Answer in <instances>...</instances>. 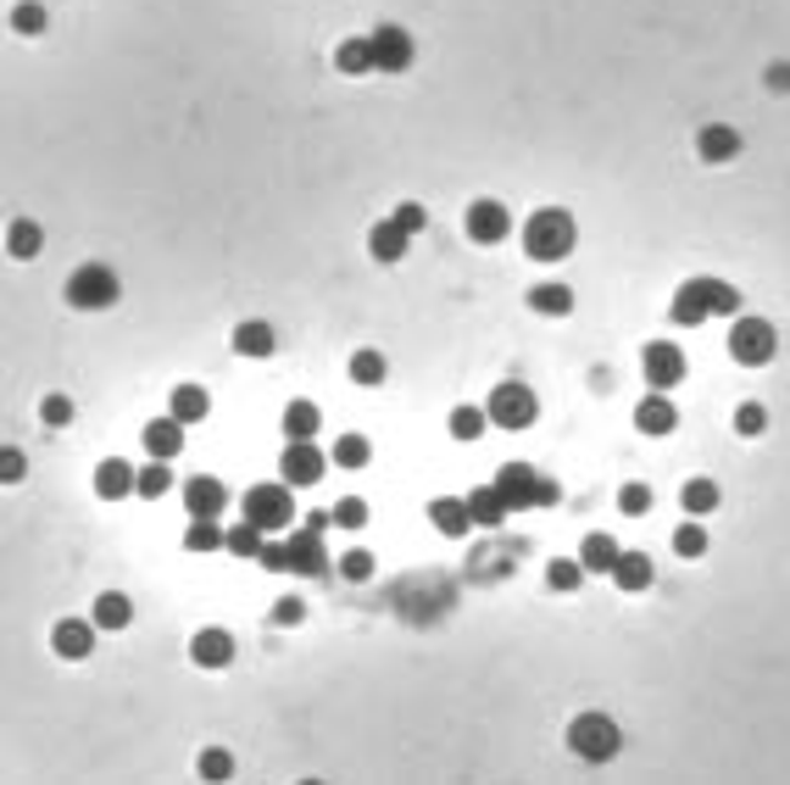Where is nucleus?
Here are the masks:
<instances>
[{
	"mask_svg": "<svg viewBox=\"0 0 790 785\" xmlns=\"http://www.w3.org/2000/svg\"><path fill=\"white\" fill-rule=\"evenodd\" d=\"M735 312H746L740 290L723 284V279H712V273L685 279V284L673 290V301H668V318H673L679 329H701L707 318H735Z\"/></svg>",
	"mask_w": 790,
	"mask_h": 785,
	"instance_id": "f257e3e1",
	"label": "nucleus"
},
{
	"mask_svg": "<svg viewBox=\"0 0 790 785\" xmlns=\"http://www.w3.org/2000/svg\"><path fill=\"white\" fill-rule=\"evenodd\" d=\"M574 245H579V223L568 207H535L524 218V256L529 262H568Z\"/></svg>",
	"mask_w": 790,
	"mask_h": 785,
	"instance_id": "f03ea898",
	"label": "nucleus"
},
{
	"mask_svg": "<svg viewBox=\"0 0 790 785\" xmlns=\"http://www.w3.org/2000/svg\"><path fill=\"white\" fill-rule=\"evenodd\" d=\"M496 491L507 496V507H513V513L557 507V502H563V485H557V480H546V474H540V469H529V463H502V469H496Z\"/></svg>",
	"mask_w": 790,
	"mask_h": 785,
	"instance_id": "7ed1b4c3",
	"label": "nucleus"
},
{
	"mask_svg": "<svg viewBox=\"0 0 790 785\" xmlns=\"http://www.w3.org/2000/svg\"><path fill=\"white\" fill-rule=\"evenodd\" d=\"M485 413H490V430H507V435H524L535 419H540V396L524 384V379H502L490 396H485Z\"/></svg>",
	"mask_w": 790,
	"mask_h": 785,
	"instance_id": "20e7f679",
	"label": "nucleus"
},
{
	"mask_svg": "<svg viewBox=\"0 0 790 785\" xmlns=\"http://www.w3.org/2000/svg\"><path fill=\"white\" fill-rule=\"evenodd\" d=\"M729 356L740 368H768L779 356V329L768 318H757V312H735L729 318Z\"/></svg>",
	"mask_w": 790,
	"mask_h": 785,
	"instance_id": "39448f33",
	"label": "nucleus"
},
{
	"mask_svg": "<svg viewBox=\"0 0 790 785\" xmlns=\"http://www.w3.org/2000/svg\"><path fill=\"white\" fill-rule=\"evenodd\" d=\"M240 519H251V524L267 530V535L290 530V524H295V485H284V480L251 485V491L240 496Z\"/></svg>",
	"mask_w": 790,
	"mask_h": 785,
	"instance_id": "423d86ee",
	"label": "nucleus"
},
{
	"mask_svg": "<svg viewBox=\"0 0 790 785\" xmlns=\"http://www.w3.org/2000/svg\"><path fill=\"white\" fill-rule=\"evenodd\" d=\"M118 295H123V279L107 262H84L68 279V306L73 312H107V306H118Z\"/></svg>",
	"mask_w": 790,
	"mask_h": 785,
	"instance_id": "0eeeda50",
	"label": "nucleus"
},
{
	"mask_svg": "<svg viewBox=\"0 0 790 785\" xmlns=\"http://www.w3.org/2000/svg\"><path fill=\"white\" fill-rule=\"evenodd\" d=\"M618 746H624V735H618V724L607 713H579L568 724V752L585 757V763H607V757H618Z\"/></svg>",
	"mask_w": 790,
	"mask_h": 785,
	"instance_id": "6e6552de",
	"label": "nucleus"
},
{
	"mask_svg": "<svg viewBox=\"0 0 790 785\" xmlns=\"http://www.w3.org/2000/svg\"><path fill=\"white\" fill-rule=\"evenodd\" d=\"M367 40H373V62H378V73H407V68L418 62V46H413V34H407L402 23H378Z\"/></svg>",
	"mask_w": 790,
	"mask_h": 785,
	"instance_id": "1a4fd4ad",
	"label": "nucleus"
},
{
	"mask_svg": "<svg viewBox=\"0 0 790 785\" xmlns=\"http://www.w3.org/2000/svg\"><path fill=\"white\" fill-rule=\"evenodd\" d=\"M640 373H646V384L651 390H673V384H685V351L673 345V340H651L646 351H640Z\"/></svg>",
	"mask_w": 790,
	"mask_h": 785,
	"instance_id": "9d476101",
	"label": "nucleus"
},
{
	"mask_svg": "<svg viewBox=\"0 0 790 785\" xmlns=\"http://www.w3.org/2000/svg\"><path fill=\"white\" fill-rule=\"evenodd\" d=\"M323 469H328V457H323L312 441H290V446L278 452V480L295 485V491H312V485L323 480Z\"/></svg>",
	"mask_w": 790,
	"mask_h": 785,
	"instance_id": "9b49d317",
	"label": "nucleus"
},
{
	"mask_svg": "<svg viewBox=\"0 0 790 785\" xmlns=\"http://www.w3.org/2000/svg\"><path fill=\"white\" fill-rule=\"evenodd\" d=\"M290 574H301V580H328V574H334V557H328V546H323V530L301 524V535H290Z\"/></svg>",
	"mask_w": 790,
	"mask_h": 785,
	"instance_id": "f8f14e48",
	"label": "nucleus"
},
{
	"mask_svg": "<svg viewBox=\"0 0 790 785\" xmlns=\"http://www.w3.org/2000/svg\"><path fill=\"white\" fill-rule=\"evenodd\" d=\"M463 229H468V240L474 245H502L507 234H513V212L502 207V201H474L468 212H463Z\"/></svg>",
	"mask_w": 790,
	"mask_h": 785,
	"instance_id": "ddd939ff",
	"label": "nucleus"
},
{
	"mask_svg": "<svg viewBox=\"0 0 790 785\" xmlns=\"http://www.w3.org/2000/svg\"><path fill=\"white\" fill-rule=\"evenodd\" d=\"M179 502H184L190 519H217V513L229 507V485H223L217 474H195V480L179 485Z\"/></svg>",
	"mask_w": 790,
	"mask_h": 785,
	"instance_id": "4468645a",
	"label": "nucleus"
},
{
	"mask_svg": "<svg viewBox=\"0 0 790 785\" xmlns=\"http://www.w3.org/2000/svg\"><path fill=\"white\" fill-rule=\"evenodd\" d=\"M95 635H101L95 618H57V624H51V652L68 657V663H84V657L95 652Z\"/></svg>",
	"mask_w": 790,
	"mask_h": 785,
	"instance_id": "2eb2a0df",
	"label": "nucleus"
},
{
	"mask_svg": "<svg viewBox=\"0 0 790 785\" xmlns=\"http://www.w3.org/2000/svg\"><path fill=\"white\" fill-rule=\"evenodd\" d=\"M407 251H413V234L395 223V218H378V223L367 229V256H373L378 268H402Z\"/></svg>",
	"mask_w": 790,
	"mask_h": 785,
	"instance_id": "dca6fc26",
	"label": "nucleus"
},
{
	"mask_svg": "<svg viewBox=\"0 0 790 785\" xmlns=\"http://www.w3.org/2000/svg\"><path fill=\"white\" fill-rule=\"evenodd\" d=\"M190 663H195V668H206V674L229 668V663H234V635H229V630H217V624L195 630V635H190Z\"/></svg>",
	"mask_w": 790,
	"mask_h": 785,
	"instance_id": "f3484780",
	"label": "nucleus"
},
{
	"mask_svg": "<svg viewBox=\"0 0 790 785\" xmlns=\"http://www.w3.org/2000/svg\"><path fill=\"white\" fill-rule=\"evenodd\" d=\"M740 151H746L740 129H729V123H701V134H696V157H701V162L723 168V162H735Z\"/></svg>",
	"mask_w": 790,
	"mask_h": 785,
	"instance_id": "a211bd4d",
	"label": "nucleus"
},
{
	"mask_svg": "<svg viewBox=\"0 0 790 785\" xmlns=\"http://www.w3.org/2000/svg\"><path fill=\"white\" fill-rule=\"evenodd\" d=\"M229 345H234V356H245V362H267V356L278 351V334H273V323H262V318H245V323H234Z\"/></svg>",
	"mask_w": 790,
	"mask_h": 785,
	"instance_id": "6ab92c4d",
	"label": "nucleus"
},
{
	"mask_svg": "<svg viewBox=\"0 0 790 785\" xmlns=\"http://www.w3.org/2000/svg\"><path fill=\"white\" fill-rule=\"evenodd\" d=\"M184 430H190V424H179L173 413L151 419V424L140 430V446H145V457H162V463H173V457L184 452Z\"/></svg>",
	"mask_w": 790,
	"mask_h": 785,
	"instance_id": "aec40b11",
	"label": "nucleus"
},
{
	"mask_svg": "<svg viewBox=\"0 0 790 785\" xmlns=\"http://www.w3.org/2000/svg\"><path fill=\"white\" fill-rule=\"evenodd\" d=\"M95 496L101 502H123V496H140V469L123 463V457H107L95 463Z\"/></svg>",
	"mask_w": 790,
	"mask_h": 785,
	"instance_id": "412c9836",
	"label": "nucleus"
},
{
	"mask_svg": "<svg viewBox=\"0 0 790 785\" xmlns=\"http://www.w3.org/2000/svg\"><path fill=\"white\" fill-rule=\"evenodd\" d=\"M635 430H640V435H651V441H662V435H673V430H679V407L668 402V390H651V396L635 407Z\"/></svg>",
	"mask_w": 790,
	"mask_h": 785,
	"instance_id": "4be33fe9",
	"label": "nucleus"
},
{
	"mask_svg": "<svg viewBox=\"0 0 790 785\" xmlns=\"http://www.w3.org/2000/svg\"><path fill=\"white\" fill-rule=\"evenodd\" d=\"M429 524H435L446 541H463V535H474V513H468V496H435V502H429Z\"/></svg>",
	"mask_w": 790,
	"mask_h": 785,
	"instance_id": "5701e85b",
	"label": "nucleus"
},
{
	"mask_svg": "<svg viewBox=\"0 0 790 785\" xmlns=\"http://www.w3.org/2000/svg\"><path fill=\"white\" fill-rule=\"evenodd\" d=\"M168 413H173L179 424H206V419H212V396H206L195 379H184V384L168 390Z\"/></svg>",
	"mask_w": 790,
	"mask_h": 785,
	"instance_id": "b1692460",
	"label": "nucleus"
},
{
	"mask_svg": "<svg viewBox=\"0 0 790 785\" xmlns=\"http://www.w3.org/2000/svg\"><path fill=\"white\" fill-rule=\"evenodd\" d=\"M278 430H284V441H317V430H323V407H317V402H306V396H295V402H284Z\"/></svg>",
	"mask_w": 790,
	"mask_h": 785,
	"instance_id": "393cba45",
	"label": "nucleus"
},
{
	"mask_svg": "<svg viewBox=\"0 0 790 785\" xmlns=\"http://www.w3.org/2000/svg\"><path fill=\"white\" fill-rule=\"evenodd\" d=\"M468 513H474V530H502V524L513 519V507H507V496L496 491V480L479 485V491H468Z\"/></svg>",
	"mask_w": 790,
	"mask_h": 785,
	"instance_id": "a878e982",
	"label": "nucleus"
},
{
	"mask_svg": "<svg viewBox=\"0 0 790 785\" xmlns=\"http://www.w3.org/2000/svg\"><path fill=\"white\" fill-rule=\"evenodd\" d=\"M334 68H340L345 79H367V73H378V62H373V40H367V34L340 40V46H334Z\"/></svg>",
	"mask_w": 790,
	"mask_h": 785,
	"instance_id": "bb28decb",
	"label": "nucleus"
},
{
	"mask_svg": "<svg viewBox=\"0 0 790 785\" xmlns=\"http://www.w3.org/2000/svg\"><path fill=\"white\" fill-rule=\"evenodd\" d=\"M529 312H540V318H568V312H574V290H568L563 279H540V284H529Z\"/></svg>",
	"mask_w": 790,
	"mask_h": 785,
	"instance_id": "cd10ccee",
	"label": "nucleus"
},
{
	"mask_svg": "<svg viewBox=\"0 0 790 785\" xmlns=\"http://www.w3.org/2000/svg\"><path fill=\"white\" fill-rule=\"evenodd\" d=\"M651 580H657V568H651V557H646V552H618V563H612V585H618V591L640 596Z\"/></svg>",
	"mask_w": 790,
	"mask_h": 785,
	"instance_id": "c85d7f7f",
	"label": "nucleus"
},
{
	"mask_svg": "<svg viewBox=\"0 0 790 785\" xmlns=\"http://www.w3.org/2000/svg\"><path fill=\"white\" fill-rule=\"evenodd\" d=\"M345 373H351V384H362V390H378V384L389 379V356H384V351H373V345H362V351H351Z\"/></svg>",
	"mask_w": 790,
	"mask_h": 785,
	"instance_id": "c756f323",
	"label": "nucleus"
},
{
	"mask_svg": "<svg viewBox=\"0 0 790 785\" xmlns=\"http://www.w3.org/2000/svg\"><path fill=\"white\" fill-rule=\"evenodd\" d=\"M618 552H624V546H618L607 530H590V535L579 541V563H585V574H612Z\"/></svg>",
	"mask_w": 790,
	"mask_h": 785,
	"instance_id": "7c9ffc66",
	"label": "nucleus"
},
{
	"mask_svg": "<svg viewBox=\"0 0 790 785\" xmlns=\"http://www.w3.org/2000/svg\"><path fill=\"white\" fill-rule=\"evenodd\" d=\"M485 430H490V413H485V407H474V402H463V407H452V413H446V435H452V441H463V446H474Z\"/></svg>",
	"mask_w": 790,
	"mask_h": 785,
	"instance_id": "2f4dec72",
	"label": "nucleus"
},
{
	"mask_svg": "<svg viewBox=\"0 0 790 785\" xmlns=\"http://www.w3.org/2000/svg\"><path fill=\"white\" fill-rule=\"evenodd\" d=\"M7 251H12L18 262L40 256V251H45V229H40L34 218H12V223H7Z\"/></svg>",
	"mask_w": 790,
	"mask_h": 785,
	"instance_id": "473e14b6",
	"label": "nucleus"
},
{
	"mask_svg": "<svg viewBox=\"0 0 790 785\" xmlns=\"http://www.w3.org/2000/svg\"><path fill=\"white\" fill-rule=\"evenodd\" d=\"M718 502H723L718 480H701V474H696V480H685V485H679V507H685L690 519H707Z\"/></svg>",
	"mask_w": 790,
	"mask_h": 785,
	"instance_id": "72a5a7b5",
	"label": "nucleus"
},
{
	"mask_svg": "<svg viewBox=\"0 0 790 785\" xmlns=\"http://www.w3.org/2000/svg\"><path fill=\"white\" fill-rule=\"evenodd\" d=\"M90 618H95L101 630H129V624H134V602H129L123 591H101L95 607H90Z\"/></svg>",
	"mask_w": 790,
	"mask_h": 785,
	"instance_id": "f704fd0d",
	"label": "nucleus"
},
{
	"mask_svg": "<svg viewBox=\"0 0 790 785\" xmlns=\"http://www.w3.org/2000/svg\"><path fill=\"white\" fill-rule=\"evenodd\" d=\"M328 463H334V469H351V474H356V469H367V463H373V441H367V435H356V430H345V435L334 441Z\"/></svg>",
	"mask_w": 790,
	"mask_h": 785,
	"instance_id": "c9c22d12",
	"label": "nucleus"
},
{
	"mask_svg": "<svg viewBox=\"0 0 790 785\" xmlns=\"http://www.w3.org/2000/svg\"><path fill=\"white\" fill-rule=\"evenodd\" d=\"M184 552H229V530H223L217 519H190Z\"/></svg>",
	"mask_w": 790,
	"mask_h": 785,
	"instance_id": "e433bc0d",
	"label": "nucleus"
},
{
	"mask_svg": "<svg viewBox=\"0 0 790 785\" xmlns=\"http://www.w3.org/2000/svg\"><path fill=\"white\" fill-rule=\"evenodd\" d=\"M45 23H51L45 0H18V7H12V34H23V40H40V34H45Z\"/></svg>",
	"mask_w": 790,
	"mask_h": 785,
	"instance_id": "4c0bfd02",
	"label": "nucleus"
},
{
	"mask_svg": "<svg viewBox=\"0 0 790 785\" xmlns=\"http://www.w3.org/2000/svg\"><path fill=\"white\" fill-rule=\"evenodd\" d=\"M168 491H179V480H173V463L151 457V463L140 469V496H145V502H162Z\"/></svg>",
	"mask_w": 790,
	"mask_h": 785,
	"instance_id": "58836bf2",
	"label": "nucleus"
},
{
	"mask_svg": "<svg viewBox=\"0 0 790 785\" xmlns=\"http://www.w3.org/2000/svg\"><path fill=\"white\" fill-rule=\"evenodd\" d=\"M673 557H685V563H696V557H707V524L701 519H685L679 530H673Z\"/></svg>",
	"mask_w": 790,
	"mask_h": 785,
	"instance_id": "ea45409f",
	"label": "nucleus"
},
{
	"mask_svg": "<svg viewBox=\"0 0 790 785\" xmlns=\"http://www.w3.org/2000/svg\"><path fill=\"white\" fill-rule=\"evenodd\" d=\"M373 568H378V563H373V552H367V546H351V552H340V557H334V574H340L345 585H367V580H373Z\"/></svg>",
	"mask_w": 790,
	"mask_h": 785,
	"instance_id": "a19ab883",
	"label": "nucleus"
},
{
	"mask_svg": "<svg viewBox=\"0 0 790 785\" xmlns=\"http://www.w3.org/2000/svg\"><path fill=\"white\" fill-rule=\"evenodd\" d=\"M546 585L574 596V591L585 585V563H579V557H551V563H546Z\"/></svg>",
	"mask_w": 790,
	"mask_h": 785,
	"instance_id": "79ce46f5",
	"label": "nucleus"
},
{
	"mask_svg": "<svg viewBox=\"0 0 790 785\" xmlns=\"http://www.w3.org/2000/svg\"><path fill=\"white\" fill-rule=\"evenodd\" d=\"M262 546H267V530H256L251 519H240V524L229 530V552H234V557H262Z\"/></svg>",
	"mask_w": 790,
	"mask_h": 785,
	"instance_id": "37998d69",
	"label": "nucleus"
},
{
	"mask_svg": "<svg viewBox=\"0 0 790 785\" xmlns=\"http://www.w3.org/2000/svg\"><path fill=\"white\" fill-rule=\"evenodd\" d=\"M651 502H657V496H651V485H640V480H629V485L618 491V513H624V519H646Z\"/></svg>",
	"mask_w": 790,
	"mask_h": 785,
	"instance_id": "c03bdc74",
	"label": "nucleus"
},
{
	"mask_svg": "<svg viewBox=\"0 0 790 785\" xmlns=\"http://www.w3.org/2000/svg\"><path fill=\"white\" fill-rule=\"evenodd\" d=\"M40 419H45V430H68V424H73V396L51 390V396L40 402Z\"/></svg>",
	"mask_w": 790,
	"mask_h": 785,
	"instance_id": "a18cd8bd",
	"label": "nucleus"
},
{
	"mask_svg": "<svg viewBox=\"0 0 790 785\" xmlns=\"http://www.w3.org/2000/svg\"><path fill=\"white\" fill-rule=\"evenodd\" d=\"M762 430H768V407H762V402H740V407H735V435L751 441V435H762Z\"/></svg>",
	"mask_w": 790,
	"mask_h": 785,
	"instance_id": "49530a36",
	"label": "nucleus"
},
{
	"mask_svg": "<svg viewBox=\"0 0 790 785\" xmlns=\"http://www.w3.org/2000/svg\"><path fill=\"white\" fill-rule=\"evenodd\" d=\"M334 530H367V502L362 496H340L334 502Z\"/></svg>",
	"mask_w": 790,
	"mask_h": 785,
	"instance_id": "de8ad7c7",
	"label": "nucleus"
},
{
	"mask_svg": "<svg viewBox=\"0 0 790 785\" xmlns=\"http://www.w3.org/2000/svg\"><path fill=\"white\" fill-rule=\"evenodd\" d=\"M267 624H273V630H295V624H306V602H301V596H278V602H273V613H267Z\"/></svg>",
	"mask_w": 790,
	"mask_h": 785,
	"instance_id": "09e8293b",
	"label": "nucleus"
},
{
	"mask_svg": "<svg viewBox=\"0 0 790 785\" xmlns=\"http://www.w3.org/2000/svg\"><path fill=\"white\" fill-rule=\"evenodd\" d=\"M195 774H201V779H229V774H234V757H229L223 746H206V752L195 757Z\"/></svg>",
	"mask_w": 790,
	"mask_h": 785,
	"instance_id": "8fccbe9b",
	"label": "nucleus"
},
{
	"mask_svg": "<svg viewBox=\"0 0 790 785\" xmlns=\"http://www.w3.org/2000/svg\"><path fill=\"white\" fill-rule=\"evenodd\" d=\"M389 218H395V223H402V229H407L413 240H418V234L429 229V212H424V201H402V207H395Z\"/></svg>",
	"mask_w": 790,
	"mask_h": 785,
	"instance_id": "3c124183",
	"label": "nucleus"
},
{
	"mask_svg": "<svg viewBox=\"0 0 790 785\" xmlns=\"http://www.w3.org/2000/svg\"><path fill=\"white\" fill-rule=\"evenodd\" d=\"M256 563H262L267 574H290V541H267Z\"/></svg>",
	"mask_w": 790,
	"mask_h": 785,
	"instance_id": "603ef678",
	"label": "nucleus"
},
{
	"mask_svg": "<svg viewBox=\"0 0 790 785\" xmlns=\"http://www.w3.org/2000/svg\"><path fill=\"white\" fill-rule=\"evenodd\" d=\"M0 469H7V485L23 480V457H18V452H7V463H0Z\"/></svg>",
	"mask_w": 790,
	"mask_h": 785,
	"instance_id": "864d4df0",
	"label": "nucleus"
},
{
	"mask_svg": "<svg viewBox=\"0 0 790 785\" xmlns=\"http://www.w3.org/2000/svg\"><path fill=\"white\" fill-rule=\"evenodd\" d=\"M768 84L784 95V90H790V68H768Z\"/></svg>",
	"mask_w": 790,
	"mask_h": 785,
	"instance_id": "5fc2aeb1",
	"label": "nucleus"
}]
</instances>
